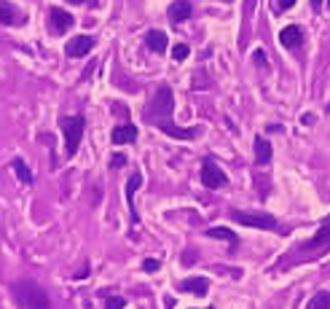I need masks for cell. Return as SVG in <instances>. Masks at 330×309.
Returning <instances> with one entry per match:
<instances>
[{"instance_id": "9c48e42d", "label": "cell", "mask_w": 330, "mask_h": 309, "mask_svg": "<svg viewBox=\"0 0 330 309\" xmlns=\"http://www.w3.org/2000/svg\"><path fill=\"white\" fill-rule=\"evenodd\" d=\"M113 146H126V142H134L137 140V126L134 124H121V126H115L113 129Z\"/></svg>"}, {"instance_id": "6da1fadb", "label": "cell", "mask_w": 330, "mask_h": 309, "mask_svg": "<svg viewBox=\"0 0 330 309\" xmlns=\"http://www.w3.org/2000/svg\"><path fill=\"white\" fill-rule=\"evenodd\" d=\"M14 296H16V301L22 306H27V309H49L51 301H49V296H46V290L41 288L38 282H32V280H22V282H14Z\"/></svg>"}, {"instance_id": "44dd1931", "label": "cell", "mask_w": 330, "mask_h": 309, "mask_svg": "<svg viewBox=\"0 0 330 309\" xmlns=\"http://www.w3.org/2000/svg\"><path fill=\"white\" fill-rule=\"evenodd\" d=\"M188 54H191V49H188L185 43H178V46H174V49H172V57L178 59V62H183V59H185Z\"/></svg>"}, {"instance_id": "484cf974", "label": "cell", "mask_w": 330, "mask_h": 309, "mask_svg": "<svg viewBox=\"0 0 330 309\" xmlns=\"http://www.w3.org/2000/svg\"><path fill=\"white\" fill-rule=\"evenodd\" d=\"M121 164H126L124 156H113V167H121Z\"/></svg>"}, {"instance_id": "ffe728a7", "label": "cell", "mask_w": 330, "mask_h": 309, "mask_svg": "<svg viewBox=\"0 0 330 309\" xmlns=\"http://www.w3.org/2000/svg\"><path fill=\"white\" fill-rule=\"evenodd\" d=\"M309 309H330V293H317L314 299L309 301Z\"/></svg>"}, {"instance_id": "4fadbf2b", "label": "cell", "mask_w": 330, "mask_h": 309, "mask_svg": "<svg viewBox=\"0 0 330 309\" xmlns=\"http://www.w3.org/2000/svg\"><path fill=\"white\" fill-rule=\"evenodd\" d=\"M180 290H185V293H196V296H207V290H209V280H207V277L183 280V282H180Z\"/></svg>"}, {"instance_id": "30bf717a", "label": "cell", "mask_w": 330, "mask_h": 309, "mask_svg": "<svg viewBox=\"0 0 330 309\" xmlns=\"http://www.w3.org/2000/svg\"><path fill=\"white\" fill-rule=\"evenodd\" d=\"M156 126L161 129L164 135H172V137H178V140H188V137H196V129H180V126H174L169 118H159Z\"/></svg>"}, {"instance_id": "7c38bea8", "label": "cell", "mask_w": 330, "mask_h": 309, "mask_svg": "<svg viewBox=\"0 0 330 309\" xmlns=\"http://www.w3.org/2000/svg\"><path fill=\"white\" fill-rule=\"evenodd\" d=\"M73 27V16L62 8H51V30L54 32H67Z\"/></svg>"}, {"instance_id": "8fae6325", "label": "cell", "mask_w": 330, "mask_h": 309, "mask_svg": "<svg viewBox=\"0 0 330 309\" xmlns=\"http://www.w3.org/2000/svg\"><path fill=\"white\" fill-rule=\"evenodd\" d=\"M301 38H303V32H301L298 25H287L285 30L279 32V43L285 46V49H296V46L301 43Z\"/></svg>"}, {"instance_id": "277c9868", "label": "cell", "mask_w": 330, "mask_h": 309, "mask_svg": "<svg viewBox=\"0 0 330 309\" xmlns=\"http://www.w3.org/2000/svg\"><path fill=\"white\" fill-rule=\"evenodd\" d=\"M231 218L242 223V226H253V229H266V231H274L277 229V218L271 212H247V210H234Z\"/></svg>"}, {"instance_id": "ba28073f", "label": "cell", "mask_w": 330, "mask_h": 309, "mask_svg": "<svg viewBox=\"0 0 330 309\" xmlns=\"http://www.w3.org/2000/svg\"><path fill=\"white\" fill-rule=\"evenodd\" d=\"M0 25H8V27H19V25H25V16L19 14V11L6 3V0H0Z\"/></svg>"}, {"instance_id": "cb8c5ba5", "label": "cell", "mask_w": 330, "mask_h": 309, "mask_svg": "<svg viewBox=\"0 0 330 309\" xmlns=\"http://www.w3.org/2000/svg\"><path fill=\"white\" fill-rule=\"evenodd\" d=\"M161 264H159V261H153V258H148V261H143V269L145 271H156Z\"/></svg>"}, {"instance_id": "3957f363", "label": "cell", "mask_w": 330, "mask_h": 309, "mask_svg": "<svg viewBox=\"0 0 330 309\" xmlns=\"http://www.w3.org/2000/svg\"><path fill=\"white\" fill-rule=\"evenodd\" d=\"M62 135H65V156L67 159H73L75 153H78V146H81V137H84V126L86 121L81 116H65L62 121Z\"/></svg>"}, {"instance_id": "7402d4cb", "label": "cell", "mask_w": 330, "mask_h": 309, "mask_svg": "<svg viewBox=\"0 0 330 309\" xmlns=\"http://www.w3.org/2000/svg\"><path fill=\"white\" fill-rule=\"evenodd\" d=\"M126 306V299H121V296H113V299H108V304H105V309H124Z\"/></svg>"}, {"instance_id": "2e32d148", "label": "cell", "mask_w": 330, "mask_h": 309, "mask_svg": "<svg viewBox=\"0 0 330 309\" xmlns=\"http://www.w3.org/2000/svg\"><path fill=\"white\" fill-rule=\"evenodd\" d=\"M140 183H143V175H140V172H132V177H129V183H126V202H129V212H132L134 221H137V212H134V194H137Z\"/></svg>"}, {"instance_id": "f1b7e54d", "label": "cell", "mask_w": 330, "mask_h": 309, "mask_svg": "<svg viewBox=\"0 0 330 309\" xmlns=\"http://www.w3.org/2000/svg\"><path fill=\"white\" fill-rule=\"evenodd\" d=\"M209 309H215V306H209Z\"/></svg>"}, {"instance_id": "ac0fdd59", "label": "cell", "mask_w": 330, "mask_h": 309, "mask_svg": "<svg viewBox=\"0 0 330 309\" xmlns=\"http://www.w3.org/2000/svg\"><path fill=\"white\" fill-rule=\"evenodd\" d=\"M255 161L258 164H268L271 161V142L266 137H258L255 140Z\"/></svg>"}, {"instance_id": "9a60e30c", "label": "cell", "mask_w": 330, "mask_h": 309, "mask_svg": "<svg viewBox=\"0 0 330 309\" xmlns=\"http://www.w3.org/2000/svg\"><path fill=\"white\" fill-rule=\"evenodd\" d=\"M167 35H164L161 30H150L148 35H145V43H148V49L150 51H156V54H161V51H167Z\"/></svg>"}, {"instance_id": "8992f818", "label": "cell", "mask_w": 330, "mask_h": 309, "mask_svg": "<svg viewBox=\"0 0 330 309\" xmlns=\"http://www.w3.org/2000/svg\"><path fill=\"white\" fill-rule=\"evenodd\" d=\"M202 183L207 188H223L228 180H226V175H223V170L218 167V164H212L209 159L204 161V167H202Z\"/></svg>"}, {"instance_id": "52a82bcc", "label": "cell", "mask_w": 330, "mask_h": 309, "mask_svg": "<svg viewBox=\"0 0 330 309\" xmlns=\"http://www.w3.org/2000/svg\"><path fill=\"white\" fill-rule=\"evenodd\" d=\"M94 43H97V41H94L91 35H78V38L67 41L65 51H67V57H86L94 49Z\"/></svg>"}, {"instance_id": "f546056e", "label": "cell", "mask_w": 330, "mask_h": 309, "mask_svg": "<svg viewBox=\"0 0 330 309\" xmlns=\"http://www.w3.org/2000/svg\"><path fill=\"white\" fill-rule=\"evenodd\" d=\"M327 111H330V108H327Z\"/></svg>"}, {"instance_id": "5bb4252c", "label": "cell", "mask_w": 330, "mask_h": 309, "mask_svg": "<svg viewBox=\"0 0 330 309\" xmlns=\"http://www.w3.org/2000/svg\"><path fill=\"white\" fill-rule=\"evenodd\" d=\"M169 19L178 22V25L185 19H191V3H188V0H174L169 6Z\"/></svg>"}, {"instance_id": "d6986e66", "label": "cell", "mask_w": 330, "mask_h": 309, "mask_svg": "<svg viewBox=\"0 0 330 309\" xmlns=\"http://www.w3.org/2000/svg\"><path fill=\"white\" fill-rule=\"evenodd\" d=\"M11 167L16 170V177H19L22 183H32V172L27 170V164L22 161V159H14V161H11Z\"/></svg>"}, {"instance_id": "603a6c76", "label": "cell", "mask_w": 330, "mask_h": 309, "mask_svg": "<svg viewBox=\"0 0 330 309\" xmlns=\"http://www.w3.org/2000/svg\"><path fill=\"white\" fill-rule=\"evenodd\" d=\"M296 6V0H277L274 3V11H287V8H293Z\"/></svg>"}, {"instance_id": "5b68a950", "label": "cell", "mask_w": 330, "mask_h": 309, "mask_svg": "<svg viewBox=\"0 0 330 309\" xmlns=\"http://www.w3.org/2000/svg\"><path fill=\"white\" fill-rule=\"evenodd\" d=\"M172 105H174L172 89H169V86H161V89L156 92V97H153L150 108L145 111V116H148V118H153V121H159V118H169Z\"/></svg>"}, {"instance_id": "4316f807", "label": "cell", "mask_w": 330, "mask_h": 309, "mask_svg": "<svg viewBox=\"0 0 330 309\" xmlns=\"http://www.w3.org/2000/svg\"><path fill=\"white\" fill-rule=\"evenodd\" d=\"M312 3H314V6H320V3H322V0H312Z\"/></svg>"}, {"instance_id": "83f0119b", "label": "cell", "mask_w": 330, "mask_h": 309, "mask_svg": "<svg viewBox=\"0 0 330 309\" xmlns=\"http://www.w3.org/2000/svg\"><path fill=\"white\" fill-rule=\"evenodd\" d=\"M70 3H84V0H70Z\"/></svg>"}, {"instance_id": "d4e9b609", "label": "cell", "mask_w": 330, "mask_h": 309, "mask_svg": "<svg viewBox=\"0 0 330 309\" xmlns=\"http://www.w3.org/2000/svg\"><path fill=\"white\" fill-rule=\"evenodd\" d=\"M253 59H255V62H258V65H266V54H263L261 49H258V51L253 54Z\"/></svg>"}, {"instance_id": "e0dca14e", "label": "cell", "mask_w": 330, "mask_h": 309, "mask_svg": "<svg viewBox=\"0 0 330 309\" xmlns=\"http://www.w3.org/2000/svg\"><path fill=\"white\" fill-rule=\"evenodd\" d=\"M207 237H212V240H226L231 247H237V245H239V237L234 234L231 229H226V226H212V229L207 231Z\"/></svg>"}, {"instance_id": "7a4b0ae2", "label": "cell", "mask_w": 330, "mask_h": 309, "mask_svg": "<svg viewBox=\"0 0 330 309\" xmlns=\"http://www.w3.org/2000/svg\"><path fill=\"white\" fill-rule=\"evenodd\" d=\"M330 253V221L317 231L312 240H306L298 250H296V261H314L320 256H327Z\"/></svg>"}]
</instances>
